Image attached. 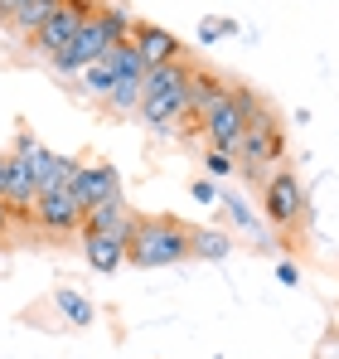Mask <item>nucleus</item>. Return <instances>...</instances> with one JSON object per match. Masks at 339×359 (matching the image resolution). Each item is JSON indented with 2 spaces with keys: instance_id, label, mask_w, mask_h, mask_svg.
I'll list each match as a JSON object with an SVG mask.
<instances>
[{
  "instance_id": "9",
  "label": "nucleus",
  "mask_w": 339,
  "mask_h": 359,
  "mask_svg": "<svg viewBox=\"0 0 339 359\" xmlns=\"http://www.w3.org/2000/svg\"><path fill=\"white\" fill-rule=\"evenodd\" d=\"M131 39H136V49L146 54V63H151V68H155V63H174V59H179V39L170 34L165 25L136 20V25H131Z\"/></svg>"
},
{
  "instance_id": "5",
  "label": "nucleus",
  "mask_w": 339,
  "mask_h": 359,
  "mask_svg": "<svg viewBox=\"0 0 339 359\" xmlns=\"http://www.w3.org/2000/svg\"><path fill=\"white\" fill-rule=\"evenodd\" d=\"M300 209H305V184L296 180V170H277L262 184V214L272 229H296Z\"/></svg>"
},
{
  "instance_id": "23",
  "label": "nucleus",
  "mask_w": 339,
  "mask_h": 359,
  "mask_svg": "<svg viewBox=\"0 0 339 359\" xmlns=\"http://www.w3.org/2000/svg\"><path fill=\"white\" fill-rule=\"evenodd\" d=\"M189 194H194L199 204H214V199H219V184H214V180H194V184H189Z\"/></svg>"
},
{
  "instance_id": "10",
  "label": "nucleus",
  "mask_w": 339,
  "mask_h": 359,
  "mask_svg": "<svg viewBox=\"0 0 339 359\" xmlns=\"http://www.w3.org/2000/svg\"><path fill=\"white\" fill-rule=\"evenodd\" d=\"M219 97H228V78H219L214 68H199V63H194V68H189V117L184 121H199Z\"/></svg>"
},
{
  "instance_id": "1",
  "label": "nucleus",
  "mask_w": 339,
  "mask_h": 359,
  "mask_svg": "<svg viewBox=\"0 0 339 359\" xmlns=\"http://www.w3.org/2000/svg\"><path fill=\"white\" fill-rule=\"evenodd\" d=\"M131 10L126 5H102L78 34H73V44L68 49H58L54 59H49V68L54 73H63V78H78L88 63H97V59H107L121 39H131Z\"/></svg>"
},
{
  "instance_id": "12",
  "label": "nucleus",
  "mask_w": 339,
  "mask_h": 359,
  "mask_svg": "<svg viewBox=\"0 0 339 359\" xmlns=\"http://www.w3.org/2000/svg\"><path fill=\"white\" fill-rule=\"evenodd\" d=\"M83 257L92 272H116L126 262V238L121 233H88L83 238Z\"/></svg>"
},
{
  "instance_id": "8",
  "label": "nucleus",
  "mask_w": 339,
  "mask_h": 359,
  "mask_svg": "<svg viewBox=\"0 0 339 359\" xmlns=\"http://www.w3.org/2000/svg\"><path fill=\"white\" fill-rule=\"evenodd\" d=\"M233 88V83H228ZM242 126H247V112L237 107V97L228 93V97H219L204 117H199V136L214 146V151H233L237 146V136H242Z\"/></svg>"
},
{
  "instance_id": "26",
  "label": "nucleus",
  "mask_w": 339,
  "mask_h": 359,
  "mask_svg": "<svg viewBox=\"0 0 339 359\" xmlns=\"http://www.w3.org/2000/svg\"><path fill=\"white\" fill-rule=\"evenodd\" d=\"M5 175H10V151H0V194H5Z\"/></svg>"
},
{
  "instance_id": "18",
  "label": "nucleus",
  "mask_w": 339,
  "mask_h": 359,
  "mask_svg": "<svg viewBox=\"0 0 339 359\" xmlns=\"http://www.w3.org/2000/svg\"><path fill=\"white\" fill-rule=\"evenodd\" d=\"M112 117H136L141 112V83H131V78H116V88L107 93V102H102Z\"/></svg>"
},
{
  "instance_id": "16",
  "label": "nucleus",
  "mask_w": 339,
  "mask_h": 359,
  "mask_svg": "<svg viewBox=\"0 0 339 359\" xmlns=\"http://www.w3.org/2000/svg\"><path fill=\"white\" fill-rule=\"evenodd\" d=\"M107 63L116 68V78H131V83H141V78H146V68H151L146 54L136 49V39H121L112 54H107Z\"/></svg>"
},
{
  "instance_id": "25",
  "label": "nucleus",
  "mask_w": 339,
  "mask_h": 359,
  "mask_svg": "<svg viewBox=\"0 0 339 359\" xmlns=\"http://www.w3.org/2000/svg\"><path fill=\"white\" fill-rule=\"evenodd\" d=\"M20 5H29V0H0V20H10V15H15Z\"/></svg>"
},
{
  "instance_id": "17",
  "label": "nucleus",
  "mask_w": 339,
  "mask_h": 359,
  "mask_svg": "<svg viewBox=\"0 0 339 359\" xmlns=\"http://www.w3.org/2000/svg\"><path fill=\"white\" fill-rule=\"evenodd\" d=\"M78 83H83V93H88V97L107 102V93L116 88V68H112L107 59H97V63H88V68L78 73Z\"/></svg>"
},
{
  "instance_id": "14",
  "label": "nucleus",
  "mask_w": 339,
  "mask_h": 359,
  "mask_svg": "<svg viewBox=\"0 0 339 359\" xmlns=\"http://www.w3.org/2000/svg\"><path fill=\"white\" fill-rule=\"evenodd\" d=\"M233 252V238L223 229H189V257H204V262H223Z\"/></svg>"
},
{
  "instance_id": "13",
  "label": "nucleus",
  "mask_w": 339,
  "mask_h": 359,
  "mask_svg": "<svg viewBox=\"0 0 339 359\" xmlns=\"http://www.w3.org/2000/svg\"><path fill=\"white\" fill-rule=\"evenodd\" d=\"M54 311L68 320V325H78V330H88V325L97 320V306L83 297V292H73V287H58L54 292Z\"/></svg>"
},
{
  "instance_id": "7",
  "label": "nucleus",
  "mask_w": 339,
  "mask_h": 359,
  "mask_svg": "<svg viewBox=\"0 0 339 359\" xmlns=\"http://www.w3.org/2000/svg\"><path fill=\"white\" fill-rule=\"evenodd\" d=\"M29 219L39 224V233L63 238V233H78V224H83V204H78L68 189H49V194H39V199H34Z\"/></svg>"
},
{
  "instance_id": "11",
  "label": "nucleus",
  "mask_w": 339,
  "mask_h": 359,
  "mask_svg": "<svg viewBox=\"0 0 339 359\" xmlns=\"http://www.w3.org/2000/svg\"><path fill=\"white\" fill-rule=\"evenodd\" d=\"M78 165L83 161H73V156H58V151H39L34 156V184H39V194H49V189H68V180L78 175Z\"/></svg>"
},
{
  "instance_id": "4",
  "label": "nucleus",
  "mask_w": 339,
  "mask_h": 359,
  "mask_svg": "<svg viewBox=\"0 0 339 359\" xmlns=\"http://www.w3.org/2000/svg\"><path fill=\"white\" fill-rule=\"evenodd\" d=\"M97 10H102V0H63V10H54V15L29 34V54L54 59L58 49H68V44H73V34H78Z\"/></svg>"
},
{
  "instance_id": "15",
  "label": "nucleus",
  "mask_w": 339,
  "mask_h": 359,
  "mask_svg": "<svg viewBox=\"0 0 339 359\" xmlns=\"http://www.w3.org/2000/svg\"><path fill=\"white\" fill-rule=\"evenodd\" d=\"M54 10H63V0H29V5H20V10H15L5 25H10L20 39H29V34H34V29H39V25L54 15Z\"/></svg>"
},
{
  "instance_id": "21",
  "label": "nucleus",
  "mask_w": 339,
  "mask_h": 359,
  "mask_svg": "<svg viewBox=\"0 0 339 359\" xmlns=\"http://www.w3.org/2000/svg\"><path fill=\"white\" fill-rule=\"evenodd\" d=\"M237 25L233 20H199V44H214L219 34H233Z\"/></svg>"
},
{
  "instance_id": "27",
  "label": "nucleus",
  "mask_w": 339,
  "mask_h": 359,
  "mask_svg": "<svg viewBox=\"0 0 339 359\" xmlns=\"http://www.w3.org/2000/svg\"><path fill=\"white\" fill-rule=\"evenodd\" d=\"M5 229H10V204L0 199V233H5Z\"/></svg>"
},
{
  "instance_id": "6",
  "label": "nucleus",
  "mask_w": 339,
  "mask_h": 359,
  "mask_svg": "<svg viewBox=\"0 0 339 359\" xmlns=\"http://www.w3.org/2000/svg\"><path fill=\"white\" fill-rule=\"evenodd\" d=\"M68 194L83 204V214L88 209H97V204H112L121 199V175H116L112 161H92V165H78V175L68 180Z\"/></svg>"
},
{
  "instance_id": "24",
  "label": "nucleus",
  "mask_w": 339,
  "mask_h": 359,
  "mask_svg": "<svg viewBox=\"0 0 339 359\" xmlns=\"http://www.w3.org/2000/svg\"><path fill=\"white\" fill-rule=\"evenodd\" d=\"M277 282L282 287H300V267L296 262H277Z\"/></svg>"
},
{
  "instance_id": "19",
  "label": "nucleus",
  "mask_w": 339,
  "mask_h": 359,
  "mask_svg": "<svg viewBox=\"0 0 339 359\" xmlns=\"http://www.w3.org/2000/svg\"><path fill=\"white\" fill-rule=\"evenodd\" d=\"M204 170H209V180H214V184H219V180H228L233 170H237V156H233V151H214V146H209V151H204Z\"/></svg>"
},
{
  "instance_id": "20",
  "label": "nucleus",
  "mask_w": 339,
  "mask_h": 359,
  "mask_svg": "<svg viewBox=\"0 0 339 359\" xmlns=\"http://www.w3.org/2000/svg\"><path fill=\"white\" fill-rule=\"evenodd\" d=\"M39 151H44V141H39L34 131H20V136H15V146H10V156H15V161H29V165H34V156H39Z\"/></svg>"
},
{
  "instance_id": "22",
  "label": "nucleus",
  "mask_w": 339,
  "mask_h": 359,
  "mask_svg": "<svg viewBox=\"0 0 339 359\" xmlns=\"http://www.w3.org/2000/svg\"><path fill=\"white\" fill-rule=\"evenodd\" d=\"M223 204H228V214H233V219H237L242 229H252V233H257V214H252V209H247V204H242L237 194H228Z\"/></svg>"
},
{
  "instance_id": "3",
  "label": "nucleus",
  "mask_w": 339,
  "mask_h": 359,
  "mask_svg": "<svg viewBox=\"0 0 339 359\" xmlns=\"http://www.w3.org/2000/svg\"><path fill=\"white\" fill-rule=\"evenodd\" d=\"M233 156H237V170H247V175H257L267 161H282V156H286L282 121L267 112V102H262V112H257V117L242 126V136H237Z\"/></svg>"
},
{
  "instance_id": "2",
  "label": "nucleus",
  "mask_w": 339,
  "mask_h": 359,
  "mask_svg": "<svg viewBox=\"0 0 339 359\" xmlns=\"http://www.w3.org/2000/svg\"><path fill=\"white\" fill-rule=\"evenodd\" d=\"M131 267H179L189 262V224H179L174 214H151L136 224V238L126 248Z\"/></svg>"
}]
</instances>
